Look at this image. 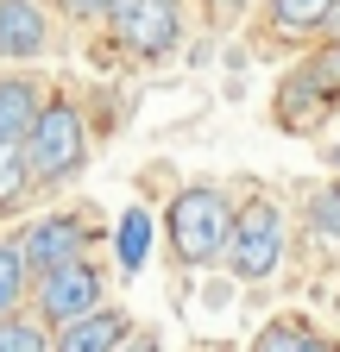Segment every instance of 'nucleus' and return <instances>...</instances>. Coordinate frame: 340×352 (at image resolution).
Instances as JSON below:
<instances>
[{
    "mask_svg": "<svg viewBox=\"0 0 340 352\" xmlns=\"http://www.w3.org/2000/svg\"><path fill=\"white\" fill-rule=\"evenodd\" d=\"M51 51V19L38 0H0V57L7 63H38Z\"/></svg>",
    "mask_w": 340,
    "mask_h": 352,
    "instance_id": "7",
    "label": "nucleus"
},
{
    "mask_svg": "<svg viewBox=\"0 0 340 352\" xmlns=\"http://www.w3.org/2000/svg\"><path fill=\"white\" fill-rule=\"evenodd\" d=\"M328 32H334V38H328V44H340V7H334V19H328Z\"/></svg>",
    "mask_w": 340,
    "mask_h": 352,
    "instance_id": "22",
    "label": "nucleus"
},
{
    "mask_svg": "<svg viewBox=\"0 0 340 352\" xmlns=\"http://www.w3.org/2000/svg\"><path fill=\"white\" fill-rule=\"evenodd\" d=\"M309 227H315V239H321L328 252L340 245V183H328V189L309 195Z\"/></svg>",
    "mask_w": 340,
    "mask_h": 352,
    "instance_id": "16",
    "label": "nucleus"
},
{
    "mask_svg": "<svg viewBox=\"0 0 340 352\" xmlns=\"http://www.w3.org/2000/svg\"><path fill=\"white\" fill-rule=\"evenodd\" d=\"M38 107H45L38 82H25V76H0V139H7V145H19L25 132H32Z\"/></svg>",
    "mask_w": 340,
    "mask_h": 352,
    "instance_id": "10",
    "label": "nucleus"
},
{
    "mask_svg": "<svg viewBox=\"0 0 340 352\" xmlns=\"http://www.w3.org/2000/svg\"><path fill=\"white\" fill-rule=\"evenodd\" d=\"M120 352H164V346H158V333H139V340H126Z\"/></svg>",
    "mask_w": 340,
    "mask_h": 352,
    "instance_id": "20",
    "label": "nucleus"
},
{
    "mask_svg": "<svg viewBox=\"0 0 340 352\" xmlns=\"http://www.w3.org/2000/svg\"><path fill=\"white\" fill-rule=\"evenodd\" d=\"M89 220L82 214H45V220H32V227L19 233V264H25V277H51L63 271V264H82L89 258Z\"/></svg>",
    "mask_w": 340,
    "mask_h": 352,
    "instance_id": "5",
    "label": "nucleus"
},
{
    "mask_svg": "<svg viewBox=\"0 0 340 352\" xmlns=\"http://www.w3.org/2000/svg\"><path fill=\"white\" fill-rule=\"evenodd\" d=\"M107 32H114V44L126 57L164 63L183 44V0H120L107 13Z\"/></svg>",
    "mask_w": 340,
    "mask_h": 352,
    "instance_id": "4",
    "label": "nucleus"
},
{
    "mask_svg": "<svg viewBox=\"0 0 340 352\" xmlns=\"http://www.w3.org/2000/svg\"><path fill=\"white\" fill-rule=\"evenodd\" d=\"M328 107H334V101L321 95V88H315L303 69H290V76L277 82V107H271V113H277V126H284V132H309V126H321V120H328Z\"/></svg>",
    "mask_w": 340,
    "mask_h": 352,
    "instance_id": "9",
    "label": "nucleus"
},
{
    "mask_svg": "<svg viewBox=\"0 0 340 352\" xmlns=\"http://www.w3.org/2000/svg\"><path fill=\"white\" fill-rule=\"evenodd\" d=\"M32 296V277H25V264H19V245L13 239H0V321L19 315V302Z\"/></svg>",
    "mask_w": 340,
    "mask_h": 352,
    "instance_id": "14",
    "label": "nucleus"
},
{
    "mask_svg": "<svg viewBox=\"0 0 340 352\" xmlns=\"http://www.w3.org/2000/svg\"><path fill=\"white\" fill-rule=\"evenodd\" d=\"M284 252H290V220H284V208L271 195H252L233 214V239H227V258L221 264H227L240 283H265L277 264H284Z\"/></svg>",
    "mask_w": 340,
    "mask_h": 352,
    "instance_id": "3",
    "label": "nucleus"
},
{
    "mask_svg": "<svg viewBox=\"0 0 340 352\" xmlns=\"http://www.w3.org/2000/svg\"><path fill=\"white\" fill-rule=\"evenodd\" d=\"M0 352H51V333L25 315H7L0 321Z\"/></svg>",
    "mask_w": 340,
    "mask_h": 352,
    "instance_id": "17",
    "label": "nucleus"
},
{
    "mask_svg": "<svg viewBox=\"0 0 340 352\" xmlns=\"http://www.w3.org/2000/svg\"><path fill=\"white\" fill-rule=\"evenodd\" d=\"M164 233H170V252L183 264H221L227 258V239H233V208L215 183H195V189H177L164 214Z\"/></svg>",
    "mask_w": 340,
    "mask_h": 352,
    "instance_id": "2",
    "label": "nucleus"
},
{
    "mask_svg": "<svg viewBox=\"0 0 340 352\" xmlns=\"http://www.w3.org/2000/svg\"><path fill=\"white\" fill-rule=\"evenodd\" d=\"M252 352H334V340L315 333L309 321H271L259 340H252Z\"/></svg>",
    "mask_w": 340,
    "mask_h": 352,
    "instance_id": "13",
    "label": "nucleus"
},
{
    "mask_svg": "<svg viewBox=\"0 0 340 352\" xmlns=\"http://www.w3.org/2000/svg\"><path fill=\"white\" fill-rule=\"evenodd\" d=\"M221 13H246V7H259V0H215Z\"/></svg>",
    "mask_w": 340,
    "mask_h": 352,
    "instance_id": "21",
    "label": "nucleus"
},
{
    "mask_svg": "<svg viewBox=\"0 0 340 352\" xmlns=\"http://www.w3.org/2000/svg\"><path fill=\"white\" fill-rule=\"evenodd\" d=\"M328 164H334V170H340V139H334V145H328Z\"/></svg>",
    "mask_w": 340,
    "mask_h": 352,
    "instance_id": "23",
    "label": "nucleus"
},
{
    "mask_svg": "<svg viewBox=\"0 0 340 352\" xmlns=\"http://www.w3.org/2000/svg\"><path fill=\"white\" fill-rule=\"evenodd\" d=\"M19 157L32 170V183H70L89 164V120L76 101H45L32 120V132L19 139Z\"/></svg>",
    "mask_w": 340,
    "mask_h": 352,
    "instance_id": "1",
    "label": "nucleus"
},
{
    "mask_svg": "<svg viewBox=\"0 0 340 352\" xmlns=\"http://www.w3.org/2000/svg\"><path fill=\"white\" fill-rule=\"evenodd\" d=\"M126 340H133V321H126V308H95V315H82L70 327L51 333V352H120Z\"/></svg>",
    "mask_w": 340,
    "mask_h": 352,
    "instance_id": "8",
    "label": "nucleus"
},
{
    "mask_svg": "<svg viewBox=\"0 0 340 352\" xmlns=\"http://www.w3.org/2000/svg\"><path fill=\"white\" fill-rule=\"evenodd\" d=\"M25 195H32V170H25L19 145H7V139H0V214H7V208H19Z\"/></svg>",
    "mask_w": 340,
    "mask_h": 352,
    "instance_id": "15",
    "label": "nucleus"
},
{
    "mask_svg": "<svg viewBox=\"0 0 340 352\" xmlns=\"http://www.w3.org/2000/svg\"><path fill=\"white\" fill-rule=\"evenodd\" d=\"M151 233H158V227H151V214H145V208H126V214H120L114 252H120V271H126V277H139V271H145V258H151Z\"/></svg>",
    "mask_w": 340,
    "mask_h": 352,
    "instance_id": "11",
    "label": "nucleus"
},
{
    "mask_svg": "<svg viewBox=\"0 0 340 352\" xmlns=\"http://www.w3.org/2000/svg\"><path fill=\"white\" fill-rule=\"evenodd\" d=\"M32 302H38V327L45 321L70 327V321L101 308V271L82 258V264H63V271H51V277H32Z\"/></svg>",
    "mask_w": 340,
    "mask_h": 352,
    "instance_id": "6",
    "label": "nucleus"
},
{
    "mask_svg": "<svg viewBox=\"0 0 340 352\" xmlns=\"http://www.w3.org/2000/svg\"><path fill=\"white\" fill-rule=\"evenodd\" d=\"M303 76H309V82L321 88L328 101H340V44H321V51H315V57L303 63Z\"/></svg>",
    "mask_w": 340,
    "mask_h": 352,
    "instance_id": "18",
    "label": "nucleus"
},
{
    "mask_svg": "<svg viewBox=\"0 0 340 352\" xmlns=\"http://www.w3.org/2000/svg\"><path fill=\"white\" fill-rule=\"evenodd\" d=\"M120 7V0H57V13H70V19H107Z\"/></svg>",
    "mask_w": 340,
    "mask_h": 352,
    "instance_id": "19",
    "label": "nucleus"
},
{
    "mask_svg": "<svg viewBox=\"0 0 340 352\" xmlns=\"http://www.w3.org/2000/svg\"><path fill=\"white\" fill-rule=\"evenodd\" d=\"M340 0H271V32L284 38H303V32H321L334 19Z\"/></svg>",
    "mask_w": 340,
    "mask_h": 352,
    "instance_id": "12",
    "label": "nucleus"
}]
</instances>
